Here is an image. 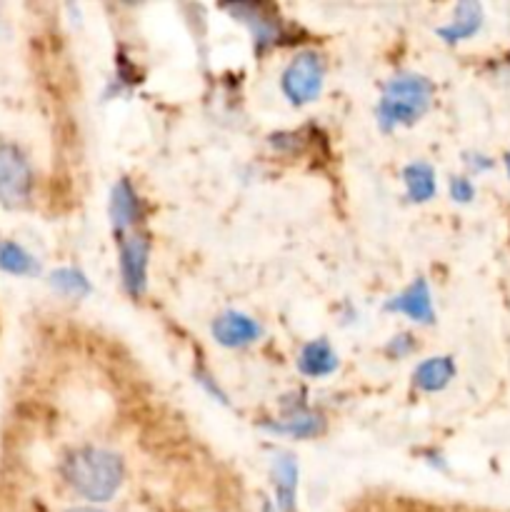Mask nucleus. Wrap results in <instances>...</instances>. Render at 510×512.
I'll use <instances>...</instances> for the list:
<instances>
[{
    "mask_svg": "<svg viewBox=\"0 0 510 512\" xmlns=\"http://www.w3.org/2000/svg\"><path fill=\"white\" fill-rule=\"evenodd\" d=\"M140 218V200L135 190L130 188L128 180H120L110 193V220L118 233H123L128 225H133Z\"/></svg>",
    "mask_w": 510,
    "mask_h": 512,
    "instance_id": "9",
    "label": "nucleus"
},
{
    "mask_svg": "<svg viewBox=\"0 0 510 512\" xmlns=\"http://www.w3.org/2000/svg\"><path fill=\"white\" fill-rule=\"evenodd\" d=\"M65 478L83 498L105 503L123 483V463L108 450L85 448L70 455L65 463Z\"/></svg>",
    "mask_w": 510,
    "mask_h": 512,
    "instance_id": "1",
    "label": "nucleus"
},
{
    "mask_svg": "<svg viewBox=\"0 0 510 512\" xmlns=\"http://www.w3.org/2000/svg\"><path fill=\"white\" fill-rule=\"evenodd\" d=\"M148 253L150 243L143 233H133L120 240V273L130 295H143L148 285Z\"/></svg>",
    "mask_w": 510,
    "mask_h": 512,
    "instance_id": "5",
    "label": "nucleus"
},
{
    "mask_svg": "<svg viewBox=\"0 0 510 512\" xmlns=\"http://www.w3.org/2000/svg\"><path fill=\"white\" fill-rule=\"evenodd\" d=\"M480 23H483V10H480L478 3H460L455 8L453 23H448L445 28L438 30V35L448 43H455V40L470 38V35L478 33Z\"/></svg>",
    "mask_w": 510,
    "mask_h": 512,
    "instance_id": "11",
    "label": "nucleus"
},
{
    "mask_svg": "<svg viewBox=\"0 0 510 512\" xmlns=\"http://www.w3.org/2000/svg\"><path fill=\"white\" fill-rule=\"evenodd\" d=\"M298 368L303 370L310 378H320V375H330L335 368H338V355L330 348L328 340H315V343H308L300 353Z\"/></svg>",
    "mask_w": 510,
    "mask_h": 512,
    "instance_id": "10",
    "label": "nucleus"
},
{
    "mask_svg": "<svg viewBox=\"0 0 510 512\" xmlns=\"http://www.w3.org/2000/svg\"><path fill=\"white\" fill-rule=\"evenodd\" d=\"M70 512H103V510H95V508H75V510H70Z\"/></svg>",
    "mask_w": 510,
    "mask_h": 512,
    "instance_id": "19",
    "label": "nucleus"
},
{
    "mask_svg": "<svg viewBox=\"0 0 510 512\" xmlns=\"http://www.w3.org/2000/svg\"><path fill=\"white\" fill-rule=\"evenodd\" d=\"M505 165H508V173H510V153H508V158H505Z\"/></svg>",
    "mask_w": 510,
    "mask_h": 512,
    "instance_id": "20",
    "label": "nucleus"
},
{
    "mask_svg": "<svg viewBox=\"0 0 510 512\" xmlns=\"http://www.w3.org/2000/svg\"><path fill=\"white\" fill-rule=\"evenodd\" d=\"M33 188V173L15 145H0V203L15 208L28 200Z\"/></svg>",
    "mask_w": 510,
    "mask_h": 512,
    "instance_id": "3",
    "label": "nucleus"
},
{
    "mask_svg": "<svg viewBox=\"0 0 510 512\" xmlns=\"http://www.w3.org/2000/svg\"><path fill=\"white\" fill-rule=\"evenodd\" d=\"M433 85L420 75H398L383 90L378 105V118L383 128L410 125L428 110Z\"/></svg>",
    "mask_w": 510,
    "mask_h": 512,
    "instance_id": "2",
    "label": "nucleus"
},
{
    "mask_svg": "<svg viewBox=\"0 0 510 512\" xmlns=\"http://www.w3.org/2000/svg\"><path fill=\"white\" fill-rule=\"evenodd\" d=\"M273 478H275V493H278L280 512H293L295 488H298V465H295L293 455L288 453L273 455Z\"/></svg>",
    "mask_w": 510,
    "mask_h": 512,
    "instance_id": "8",
    "label": "nucleus"
},
{
    "mask_svg": "<svg viewBox=\"0 0 510 512\" xmlns=\"http://www.w3.org/2000/svg\"><path fill=\"white\" fill-rule=\"evenodd\" d=\"M450 195H453V200H458V203H470L475 195V188L470 185V180L453 178L450 180Z\"/></svg>",
    "mask_w": 510,
    "mask_h": 512,
    "instance_id": "17",
    "label": "nucleus"
},
{
    "mask_svg": "<svg viewBox=\"0 0 510 512\" xmlns=\"http://www.w3.org/2000/svg\"><path fill=\"white\" fill-rule=\"evenodd\" d=\"M323 88V60L315 53L295 55L283 73V90L293 103H313Z\"/></svg>",
    "mask_w": 510,
    "mask_h": 512,
    "instance_id": "4",
    "label": "nucleus"
},
{
    "mask_svg": "<svg viewBox=\"0 0 510 512\" xmlns=\"http://www.w3.org/2000/svg\"><path fill=\"white\" fill-rule=\"evenodd\" d=\"M390 353H395V358L398 355H405L408 350H413V340H410V335H400V338H393V343L388 345Z\"/></svg>",
    "mask_w": 510,
    "mask_h": 512,
    "instance_id": "18",
    "label": "nucleus"
},
{
    "mask_svg": "<svg viewBox=\"0 0 510 512\" xmlns=\"http://www.w3.org/2000/svg\"><path fill=\"white\" fill-rule=\"evenodd\" d=\"M0 268L13 275H35L38 263L15 243H0Z\"/></svg>",
    "mask_w": 510,
    "mask_h": 512,
    "instance_id": "15",
    "label": "nucleus"
},
{
    "mask_svg": "<svg viewBox=\"0 0 510 512\" xmlns=\"http://www.w3.org/2000/svg\"><path fill=\"white\" fill-rule=\"evenodd\" d=\"M385 308L393 310V313L408 315L410 320H418V323H425V325L433 323L435 318L433 300H430V290L425 280H415L408 290H403L398 298L390 300Z\"/></svg>",
    "mask_w": 510,
    "mask_h": 512,
    "instance_id": "7",
    "label": "nucleus"
},
{
    "mask_svg": "<svg viewBox=\"0 0 510 512\" xmlns=\"http://www.w3.org/2000/svg\"><path fill=\"white\" fill-rule=\"evenodd\" d=\"M213 335L220 345H225V348H243V345L260 338V325L255 323L253 318H248V315L230 310V313L220 315V318L215 320Z\"/></svg>",
    "mask_w": 510,
    "mask_h": 512,
    "instance_id": "6",
    "label": "nucleus"
},
{
    "mask_svg": "<svg viewBox=\"0 0 510 512\" xmlns=\"http://www.w3.org/2000/svg\"><path fill=\"white\" fill-rule=\"evenodd\" d=\"M265 428L273 430V433L283 435H295V438H310V435H318L323 428V420L318 415L310 413H295L290 418L280 420V423H265Z\"/></svg>",
    "mask_w": 510,
    "mask_h": 512,
    "instance_id": "14",
    "label": "nucleus"
},
{
    "mask_svg": "<svg viewBox=\"0 0 510 512\" xmlns=\"http://www.w3.org/2000/svg\"><path fill=\"white\" fill-rule=\"evenodd\" d=\"M50 283H53L55 290H60L63 295H70V298H83V295L90 293V285L85 280V275L80 270L73 268H60L50 275Z\"/></svg>",
    "mask_w": 510,
    "mask_h": 512,
    "instance_id": "16",
    "label": "nucleus"
},
{
    "mask_svg": "<svg viewBox=\"0 0 510 512\" xmlns=\"http://www.w3.org/2000/svg\"><path fill=\"white\" fill-rule=\"evenodd\" d=\"M455 365L450 358H430L425 363L418 365L415 370V385L420 390H428V393H435V390H443L445 385L453 380Z\"/></svg>",
    "mask_w": 510,
    "mask_h": 512,
    "instance_id": "12",
    "label": "nucleus"
},
{
    "mask_svg": "<svg viewBox=\"0 0 510 512\" xmlns=\"http://www.w3.org/2000/svg\"><path fill=\"white\" fill-rule=\"evenodd\" d=\"M405 190H408V198L413 203H425L435 195V173L430 165L425 163H413L405 168L403 173Z\"/></svg>",
    "mask_w": 510,
    "mask_h": 512,
    "instance_id": "13",
    "label": "nucleus"
}]
</instances>
